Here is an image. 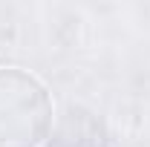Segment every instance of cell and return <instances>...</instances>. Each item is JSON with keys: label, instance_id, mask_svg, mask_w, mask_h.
Wrapping results in <instances>:
<instances>
[{"label": "cell", "instance_id": "cell-1", "mask_svg": "<svg viewBox=\"0 0 150 147\" xmlns=\"http://www.w3.org/2000/svg\"><path fill=\"white\" fill-rule=\"evenodd\" d=\"M55 104L38 75L0 66V147H40L49 139Z\"/></svg>", "mask_w": 150, "mask_h": 147}]
</instances>
